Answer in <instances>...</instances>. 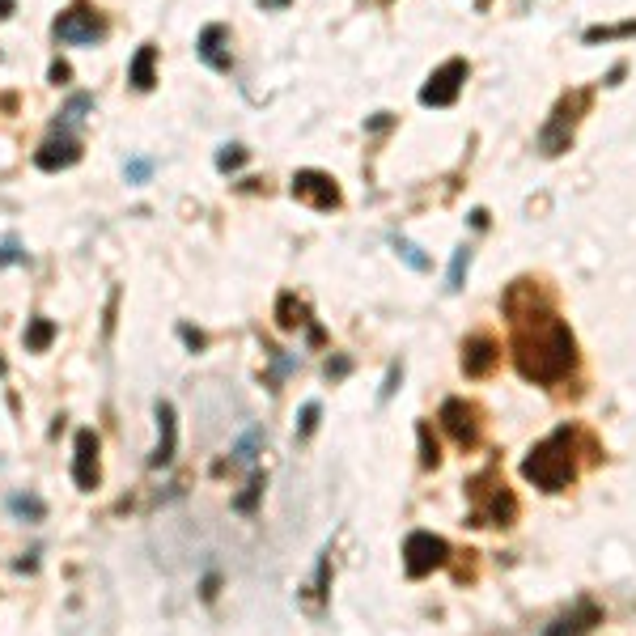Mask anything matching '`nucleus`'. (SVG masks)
<instances>
[{
	"label": "nucleus",
	"mask_w": 636,
	"mask_h": 636,
	"mask_svg": "<svg viewBox=\"0 0 636 636\" xmlns=\"http://www.w3.org/2000/svg\"><path fill=\"white\" fill-rule=\"evenodd\" d=\"M259 5H263V9H272V5H285V0H259Z\"/></svg>",
	"instance_id": "nucleus-32"
},
{
	"label": "nucleus",
	"mask_w": 636,
	"mask_h": 636,
	"mask_svg": "<svg viewBox=\"0 0 636 636\" xmlns=\"http://www.w3.org/2000/svg\"><path fill=\"white\" fill-rule=\"evenodd\" d=\"M153 64H157V47L153 43H145V47H140L136 51V60L128 64V81L136 85V90H153Z\"/></svg>",
	"instance_id": "nucleus-17"
},
{
	"label": "nucleus",
	"mask_w": 636,
	"mask_h": 636,
	"mask_svg": "<svg viewBox=\"0 0 636 636\" xmlns=\"http://www.w3.org/2000/svg\"><path fill=\"white\" fill-rule=\"evenodd\" d=\"M441 424H446V433L463 450L480 441V420H475V408H471V403H463V399H446V403H441Z\"/></svg>",
	"instance_id": "nucleus-11"
},
{
	"label": "nucleus",
	"mask_w": 636,
	"mask_h": 636,
	"mask_svg": "<svg viewBox=\"0 0 636 636\" xmlns=\"http://www.w3.org/2000/svg\"><path fill=\"white\" fill-rule=\"evenodd\" d=\"M501 361V344L492 335H471L463 344V374L467 378H488Z\"/></svg>",
	"instance_id": "nucleus-12"
},
{
	"label": "nucleus",
	"mask_w": 636,
	"mask_h": 636,
	"mask_svg": "<svg viewBox=\"0 0 636 636\" xmlns=\"http://www.w3.org/2000/svg\"><path fill=\"white\" fill-rule=\"evenodd\" d=\"M68 77H73V68H68L64 60L51 64V85H68Z\"/></svg>",
	"instance_id": "nucleus-28"
},
{
	"label": "nucleus",
	"mask_w": 636,
	"mask_h": 636,
	"mask_svg": "<svg viewBox=\"0 0 636 636\" xmlns=\"http://www.w3.org/2000/svg\"><path fill=\"white\" fill-rule=\"evenodd\" d=\"M242 162H246V149H242V145H225V149L217 153V170H221V174H229V170H238Z\"/></svg>",
	"instance_id": "nucleus-23"
},
{
	"label": "nucleus",
	"mask_w": 636,
	"mask_h": 636,
	"mask_svg": "<svg viewBox=\"0 0 636 636\" xmlns=\"http://www.w3.org/2000/svg\"><path fill=\"white\" fill-rule=\"evenodd\" d=\"M149 174H153V162H149V157H132V162L123 166V179H128V183H145Z\"/></svg>",
	"instance_id": "nucleus-25"
},
{
	"label": "nucleus",
	"mask_w": 636,
	"mask_h": 636,
	"mask_svg": "<svg viewBox=\"0 0 636 636\" xmlns=\"http://www.w3.org/2000/svg\"><path fill=\"white\" fill-rule=\"evenodd\" d=\"M314 424H318V403H306V408H302V424H297V437H310Z\"/></svg>",
	"instance_id": "nucleus-26"
},
{
	"label": "nucleus",
	"mask_w": 636,
	"mask_h": 636,
	"mask_svg": "<svg viewBox=\"0 0 636 636\" xmlns=\"http://www.w3.org/2000/svg\"><path fill=\"white\" fill-rule=\"evenodd\" d=\"M293 200H302L318 212H331V208H340V187H335V179L323 170H297L293 174Z\"/></svg>",
	"instance_id": "nucleus-6"
},
{
	"label": "nucleus",
	"mask_w": 636,
	"mask_h": 636,
	"mask_svg": "<svg viewBox=\"0 0 636 636\" xmlns=\"http://www.w3.org/2000/svg\"><path fill=\"white\" fill-rule=\"evenodd\" d=\"M77 162H81V140L73 132H51L43 140V149L34 153V166L47 170V174L68 170V166H77Z\"/></svg>",
	"instance_id": "nucleus-9"
},
{
	"label": "nucleus",
	"mask_w": 636,
	"mask_h": 636,
	"mask_svg": "<svg viewBox=\"0 0 636 636\" xmlns=\"http://www.w3.org/2000/svg\"><path fill=\"white\" fill-rule=\"evenodd\" d=\"M174 441H179V420H174V408L162 399L157 403V446L149 454V467H166L174 458Z\"/></svg>",
	"instance_id": "nucleus-14"
},
{
	"label": "nucleus",
	"mask_w": 636,
	"mask_h": 636,
	"mask_svg": "<svg viewBox=\"0 0 636 636\" xmlns=\"http://www.w3.org/2000/svg\"><path fill=\"white\" fill-rule=\"evenodd\" d=\"M446 560H450L446 539L429 535V530H416V535H408V543H403V569H408V577H429Z\"/></svg>",
	"instance_id": "nucleus-5"
},
{
	"label": "nucleus",
	"mask_w": 636,
	"mask_h": 636,
	"mask_svg": "<svg viewBox=\"0 0 636 636\" xmlns=\"http://www.w3.org/2000/svg\"><path fill=\"white\" fill-rule=\"evenodd\" d=\"M471 501H475V522L480 526H509L518 518V501L505 488V480H492V471L471 480Z\"/></svg>",
	"instance_id": "nucleus-3"
},
{
	"label": "nucleus",
	"mask_w": 636,
	"mask_h": 636,
	"mask_svg": "<svg viewBox=\"0 0 636 636\" xmlns=\"http://www.w3.org/2000/svg\"><path fill=\"white\" fill-rule=\"evenodd\" d=\"M416 433H420V463H424V467H437V463H441V454H437V441H433V433H429V424L420 420V429H416Z\"/></svg>",
	"instance_id": "nucleus-22"
},
{
	"label": "nucleus",
	"mask_w": 636,
	"mask_h": 636,
	"mask_svg": "<svg viewBox=\"0 0 636 636\" xmlns=\"http://www.w3.org/2000/svg\"><path fill=\"white\" fill-rule=\"evenodd\" d=\"M13 13V0H0V17H9Z\"/></svg>",
	"instance_id": "nucleus-31"
},
{
	"label": "nucleus",
	"mask_w": 636,
	"mask_h": 636,
	"mask_svg": "<svg viewBox=\"0 0 636 636\" xmlns=\"http://www.w3.org/2000/svg\"><path fill=\"white\" fill-rule=\"evenodd\" d=\"M5 505H9V514L22 518V522H43V518H47V505H43L39 497H30V492H13Z\"/></svg>",
	"instance_id": "nucleus-19"
},
{
	"label": "nucleus",
	"mask_w": 636,
	"mask_h": 636,
	"mask_svg": "<svg viewBox=\"0 0 636 636\" xmlns=\"http://www.w3.org/2000/svg\"><path fill=\"white\" fill-rule=\"evenodd\" d=\"M259 492H263V484L255 480V484H251V492H246V497H238V509H251V505H255V497H259Z\"/></svg>",
	"instance_id": "nucleus-29"
},
{
	"label": "nucleus",
	"mask_w": 636,
	"mask_h": 636,
	"mask_svg": "<svg viewBox=\"0 0 636 636\" xmlns=\"http://www.w3.org/2000/svg\"><path fill=\"white\" fill-rule=\"evenodd\" d=\"M463 81H467V60H446L429 77V85L420 90V102L424 106H450L458 98V90H463Z\"/></svg>",
	"instance_id": "nucleus-7"
},
{
	"label": "nucleus",
	"mask_w": 636,
	"mask_h": 636,
	"mask_svg": "<svg viewBox=\"0 0 636 636\" xmlns=\"http://www.w3.org/2000/svg\"><path fill=\"white\" fill-rule=\"evenodd\" d=\"M90 111H94V94H73V98L60 106V115H56V123H51V132H73V128H81Z\"/></svg>",
	"instance_id": "nucleus-16"
},
{
	"label": "nucleus",
	"mask_w": 636,
	"mask_h": 636,
	"mask_svg": "<svg viewBox=\"0 0 636 636\" xmlns=\"http://www.w3.org/2000/svg\"><path fill=\"white\" fill-rule=\"evenodd\" d=\"M594 624H603V611H598L594 603H581V607H573L569 615H560V620L547 628L543 636H586Z\"/></svg>",
	"instance_id": "nucleus-15"
},
{
	"label": "nucleus",
	"mask_w": 636,
	"mask_h": 636,
	"mask_svg": "<svg viewBox=\"0 0 636 636\" xmlns=\"http://www.w3.org/2000/svg\"><path fill=\"white\" fill-rule=\"evenodd\" d=\"M51 340H56V323H51V318H30V327H26V352H47Z\"/></svg>",
	"instance_id": "nucleus-20"
},
{
	"label": "nucleus",
	"mask_w": 636,
	"mask_h": 636,
	"mask_svg": "<svg viewBox=\"0 0 636 636\" xmlns=\"http://www.w3.org/2000/svg\"><path fill=\"white\" fill-rule=\"evenodd\" d=\"M522 475L543 492H560L573 484L577 463H573V429H556L552 437H543L530 458L522 463Z\"/></svg>",
	"instance_id": "nucleus-2"
},
{
	"label": "nucleus",
	"mask_w": 636,
	"mask_h": 636,
	"mask_svg": "<svg viewBox=\"0 0 636 636\" xmlns=\"http://www.w3.org/2000/svg\"><path fill=\"white\" fill-rule=\"evenodd\" d=\"M13 263H26V251H22V238L5 234L0 238V268H13Z\"/></svg>",
	"instance_id": "nucleus-21"
},
{
	"label": "nucleus",
	"mask_w": 636,
	"mask_h": 636,
	"mask_svg": "<svg viewBox=\"0 0 636 636\" xmlns=\"http://www.w3.org/2000/svg\"><path fill=\"white\" fill-rule=\"evenodd\" d=\"M615 34H636V22H624V26H611V30H590L586 39L598 43V39H615Z\"/></svg>",
	"instance_id": "nucleus-27"
},
{
	"label": "nucleus",
	"mask_w": 636,
	"mask_h": 636,
	"mask_svg": "<svg viewBox=\"0 0 636 636\" xmlns=\"http://www.w3.org/2000/svg\"><path fill=\"white\" fill-rule=\"evenodd\" d=\"M102 480V467H98V433L94 429H81L73 441V484L81 492H94Z\"/></svg>",
	"instance_id": "nucleus-8"
},
{
	"label": "nucleus",
	"mask_w": 636,
	"mask_h": 636,
	"mask_svg": "<svg viewBox=\"0 0 636 636\" xmlns=\"http://www.w3.org/2000/svg\"><path fill=\"white\" fill-rule=\"evenodd\" d=\"M179 335H183V340H187L191 348H204V335H200V331H191V327H179Z\"/></svg>",
	"instance_id": "nucleus-30"
},
{
	"label": "nucleus",
	"mask_w": 636,
	"mask_h": 636,
	"mask_svg": "<svg viewBox=\"0 0 636 636\" xmlns=\"http://www.w3.org/2000/svg\"><path fill=\"white\" fill-rule=\"evenodd\" d=\"M276 323H280V331H297V327H306V306L297 302L293 293H280V302H276Z\"/></svg>",
	"instance_id": "nucleus-18"
},
{
	"label": "nucleus",
	"mask_w": 636,
	"mask_h": 636,
	"mask_svg": "<svg viewBox=\"0 0 636 636\" xmlns=\"http://www.w3.org/2000/svg\"><path fill=\"white\" fill-rule=\"evenodd\" d=\"M467 263H471V251H467V246H458V251H454V263H450V285H446V289H463Z\"/></svg>",
	"instance_id": "nucleus-24"
},
{
	"label": "nucleus",
	"mask_w": 636,
	"mask_h": 636,
	"mask_svg": "<svg viewBox=\"0 0 636 636\" xmlns=\"http://www.w3.org/2000/svg\"><path fill=\"white\" fill-rule=\"evenodd\" d=\"M586 106V94H573V98H564L556 106V119L543 128V153H560V149H569V140H573V123H577V111Z\"/></svg>",
	"instance_id": "nucleus-10"
},
{
	"label": "nucleus",
	"mask_w": 636,
	"mask_h": 636,
	"mask_svg": "<svg viewBox=\"0 0 636 636\" xmlns=\"http://www.w3.org/2000/svg\"><path fill=\"white\" fill-rule=\"evenodd\" d=\"M514 361L522 369V378L539 382V386L564 382L577 365L573 331L552 310L530 306L526 314H514Z\"/></svg>",
	"instance_id": "nucleus-1"
},
{
	"label": "nucleus",
	"mask_w": 636,
	"mask_h": 636,
	"mask_svg": "<svg viewBox=\"0 0 636 636\" xmlns=\"http://www.w3.org/2000/svg\"><path fill=\"white\" fill-rule=\"evenodd\" d=\"M51 34H56L60 43H68V47H94V43L106 39V22H102V13H98V9H90L85 0H77L73 9L56 17Z\"/></svg>",
	"instance_id": "nucleus-4"
},
{
	"label": "nucleus",
	"mask_w": 636,
	"mask_h": 636,
	"mask_svg": "<svg viewBox=\"0 0 636 636\" xmlns=\"http://www.w3.org/2000/svg\"><path fill=\"white\" fill-rule=\"evenodd\" d=\"M196 56L212 68V73H229L234 68V56H229V30L225 26H204L200 30V39H196Z\"/></svg>",
	"instance_id": "nucleus-13"
}]
</instances>
